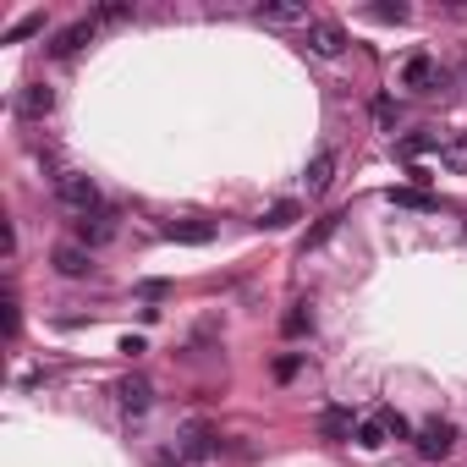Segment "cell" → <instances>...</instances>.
Wrapping results in <instances>:
<instances>
[{"mask_svg": "<svg viewBox=\"0 0 467 467\" xmlns=\"http://www.w3.org/2000/svg\"><path fill=\"white\" fill-rule=\"evenodd\" d=\"M390 203L396 209H418V214H434L440 209V198L434 192H418V187H390Z\"/></svg>", "mask_w": 467, "mask_h": 467, "instance_id": "obj_15", "label": "cell"}, {"mask_svg": "<svg viewBox=\"0 0 467 467\" xmlns=\"http://www.w3.org/2000/svg\"><path fill=\"white\" fill-rule=\"evenodd\" d=\"M165 243H187V248H203V243H214V220H171L165 231H160Z\"/></svg>", "mask_w": 467, "mask_h": 467, "instance_id": "obj_9", "label": "cell"}, {"mask_svg": "<svg viewBox=\"0 0 467 467\" xmlns=\"http://www.w3.org/2000/svg\"><path fill=\"white\" fill-rule=\"evenodd\" d=\"M121 352H127V358H138V352H149V347H143V336H121Z\"/></svg>", "mask_w": 467, "mask_h": 467, "instance_id": "obj_27", "label": "cell"}, {"mask_svg": "<svg viewBox=\"0 0 467 467\" xmlns=\"http://www.w3.org/2000/svg\"><path fill=\"white\" fill-rule=\"evenodd\" d=\"M56 110V88L50 83H28L23 94H17V116L23 121H39V116H50Z\"/></svg>", "mask_w": 467, "mask_h": 467, "instance_id": "obj_10", "label": "cell"}, {"mask_svg": "<svg viewBox=\"0 0 467 467\" xmlns=\"http://www.w3.org/2000/svg\"><path fill=\"white\" fill-rule=\"evenodd\" d=\"M451 451H456V423H445V418H423V423H418V456L440 462V456H451Z\"/></svg>", "mask_w": 467, "mask_h": 467, "instance_id": "obj_4", "label": "cell"}, {"mask_svg": "<svg viewBox=\"0 0 467 467\" xmlns=\"http://www.w3.org/2000/svg\"><path fill=\"white\" fill-rule=\"evenodd\" d=\"M319 434L325 440H347L352 434V407H325L319 412Z\"/></svg>", "mask_w": 467, "mask_h": 467, "instance_id": "obj_16", "label": "cell"}, {"mask_svg": "<svg viewBox=\"0 0 467 467\" xmlns=\"http://www.w3.org/2000/svg\"><path fill=\"white\" fill-rule=\"evenodd\" d=\"M56 198H61V209H72V214H94V209H105L94 176H83V171H61V176H56Z\"/></svg>", "mask_w": 467, "mask_h": 467, "instance_id": "obj_1", "label": "cell"}, {"mask_svg": "<svg viewBox=\"0 0 467 467\" xmlns=\"http://www.w3.org/2000/svg\"><path fill=\"white\" fill-rule=\"evenodd\" d=\"M214 451H220V429H214V423L192 418V423L176 429V456H182V462H209Z\"/></svg>", "mask_w": 467, "mask_h": 467, "instance_id": "obj_3", "label": "cell"}, {"mask_svg": "<svg viewBox=\"0 0 467 467\" xmlns=\"http://www.w3.org/2000/svg\"><path fill=\"white\" fill-rule=\"evenodd\" d=\"M396 154H401V160H418V154H440V132H407V138H396Z\"/></svg>", "mask_w": 467, "mask_h": 467, "instance_id": "obj_14", "label": "cell"}, {"mask_svg": "<svg viewBox=\"0 0 467 467\" xmlns=\"http://www.w3.org/2000/svg\"><path fill=\"white\" fill-rule=\"evenodd\" d=\"M116 401H121L127 412H149V401H154V385H149L143 374H127V379L116 385Z\"/></svg>", "mask_w": 467, "mask_h": 467, "instance_id": "obj_11", "label": "cell"}, {"mask_svg": "<svg viewBox=\"0 0 467 467\" xmlns=\"http://www.w3.org/2000/svg\"><path fill=\"white\" fill-rule=\"evenodd\" d=\"M385 440H390V423H385V412H374V418H363V423H358V445H363V451H379Z\"/></svg>", "mask_w": 467, "mask_h": 467, "instance_id": "obj_17", "label": "cell"}, {"mask_svg": "<svg viewBox=\"0 0 467 467\" xmlns=\"http://www.w3.org/2000/svg\"><path fill=\"white\" fill-rule=\"evenodd\" d=\"M368 17H374V23H407L412 12L401 6V0H379V6H368Z\"/></svg>", "mask_w": 467, "mask_h": 467, "instance_id": "obj_23", "label": "cell"}, {"mask_svg": "<svg viewBox=\"0 0 467 467\" xmlns=\"http://www.w3.org/2000/svg\"><path fill=\"white\" fill-rule=\"evenodd\" d=\"M297 214H303V209H297V203L286 198V203H270V209L259 214V225H265V231H286V225H292Z\"/></svg>", "mask_w": 467, "mask_h": 467, "instance_id": "obj_19", "label": "cell"}, {"mask_svg": "<svg viewBox=\"0 0 467 467\" xmlns=\"http://www.w3.org/2000/svg\"><path fill=\"white\" fill-rule=\"evenodd\" d=\"M297 368H303V358H292V352L275 358V379H297Z\"/></svg>", "mask_w": 467, "mask_h": 467, "instance_id": "obj_26", "label": "cell"}, {"mask_svg": "<svg viewBox=\"0 0 467 467\" xmlns=\"http://www.w3.org/2000/svg\"><path fill=\"white\" fill-rule=\"evenodd\" d=\"M127 17H132L127 0H110V6H99V23H127Z\"/></svg>", "mask_w": 467, "mask_h": 467, "instance_id": "obj_25", "label": "cell"}, {"mask_svg": "<svg viewBox=\"0 0 467 467\" xmlns=\"http://www.w3.org/2000/svg\"><path fill=\"white\" fill-rule=\"evenodd\" d=\"M94 34H99V17H78V23H67V28L50 39V56L67 61V56H78L83 45H94Z\"/></svg>", "mask_w": 467, "mask_h": 467, "instance_id": "obj_6", "label": "cell"}, {"mask_svg": "<svg viewBox=\"0 0 467 467\" xmlns=\"http://www.w3.org/2000/svg\"><path fill=\"white\" fill-rule=\"evenodd\" d=\"M254 17L270 23V28H286V23H308V6L303 0H275V6H259Z\"/></svg>", "mask_w": 467, "mask_h": 467, "instance_id": "obj_12", "label": "cell"}, {"mask_svg": "<svg viewBox=\"0 0 467 467\" xmlns=\"http://www.w3.org/2000/svg\"><path fill=\"white\" fill-rule=\"evenodd\" d=\"M440 165L462 176V171H467V138H445V143H440Z\"/></svg>", "mask_w": 467, "mask_h": 467, "instance_id": "obj_20", "label": "cell"}, {"mask_svg": "<svg viewBox=\"0 0 467 467\" xmlns=\"http://www.w3.org/2000/svg\"><path fill=\"white\" fill-rule=\"evenodd\" d=\"M440 83H445V78H440V61H434V56L418 50V56L401 61V88H412V94H434Z\"/></svg>", "mask_w": 467, "mask_h": 467, "instance_id": "obj_5", "label": "cell"}, {"mask_svg": "<svg viewBox=\"0 0 467 467\" xmlns=\"http://www.w3.org/2000/svg\"><path fill=\"white\" fill-rule=\"evenodd\" d=\"M330 176H336V154H330V149H319V154L308 160V176H303V182H308V192L319 198V192L330 187Z\"/></svg>", "mask_w": 467, "mask_h": 467, "instance_id": "obj_13", "label": "cell"}, {"mask_svg": "<svg viewBox=\"0 0 467 467\" xmlns=\"http://www.w3.org/2000/svg\"><path fill=\"white\" fill-rule=\"evenodd\" d=\"M50 265H56V275H67V281L94 275V254H88L83 243H56V248H50Z\"/></svg>", "mask_w": 467, "mask_h": 467, "instance_id": "obj_8", "label": "cell"}, {"mask_svg": "<svg viewBox=\"0 0 467 467\" xmlns=\"http://www.w3.org/2000/svg\"><path fill=\"white\" fill-rule=\"evenodd\" d=\"M308 330H314V314H308V303H292V308L281 314V336H292V341H297V336H308Z\"/></svg>", "mask_w": 467, "mask_h": 467, "instance_id": "obj_18", "label": "cell"}, {"mask_svg": "<svg viewBox=\"0 0 467 467\" xmlns=\"http://www.w3.org/2000/svg\"><path fill=\"white\" fill-rule=\"evenodd\" d=\"M39 28H45V12H28L23 23H12V28H6V45H23V39H34Z\"/></svg>", "mask_w": 467, "mask_h": 467, "instance_id": "obj_21", "label": "cell"}, {"mask_svg": "<svg viewBox=\"0 0 467 467\" xmlns=\"http://www.w3.org/2000/svg\"><path fill=\"white\" fill-rule=\"evenodd\" d=\"M336 225H341V214H325V220L308 231V237H303V254H308V248H319V243H330V237H336Z\"/></svg>", "mask_w": 467, "mask_h": 467, "instance_id": "obj_22", "label": "cell"}, {"mask_svg": "<svg viewBox=\"0 0 467 467\" xmlns=\"http://www.w3.org/2000/svg\"><path fill=\"white\" fill-rule=\"evenodd\" d=\"M374 121H379L385 132L396 127V99H390V94H379V99H374Z\"/></svg>", "mask_w": 467, "mask_h": 467, "instance_id": "obj_24", "label": "cell"}, {"mask_svg": "<svg viewBox=\"0 0 467 467\" xmlns=\"http://www.w3.org/2000/svg\"><path fill=\"white\" fill-rule=\"evenodd\" d=\"M116 231H121V214H116V209H94V214H78V220H72V243H83V248L94 254V248L116 243Z\"/></svg>", "mask_w": 467, "mask_h": 467, "instance_id": "obj_2", "label": "cell"}, {"mask_svg": "<svg viewBox=\"0 0 467 467\" xmlns=\"http://www.w3.org/2000/svg\"><path fill=\"white\" fill-rule=\"evenodd\" d=\"M347 50V28L341 23H325V17H314L308 23V56H319V61H336Z\"/></svg>", "mask_w": 467, "mask_h": 467, "instance_id": "obj_7", "label": "cell"}]
</instances>
